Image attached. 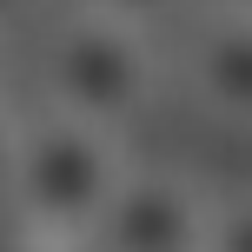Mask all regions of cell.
Returning a JSON list of instances; mask_svg holds the SVG:
<instances>
[{"mask_svg":"<svg viewBox=\"0 0 252 252\" xmlns=\"http://www.w3.org/2000/svg\"><path fill=\"white\" fill-rule=\"evenodd\" d=\"M120 186V153L87 120H40L13 139V179L7 192L20 213L47 232H93L106 192Z\"/></svg>","mask_w":252,"mask_h":252,"instance_id":"6da1fadb","label":"cell"},{"mask_svg":"<svg viewBox=\"0 0 252 252\" xmlns=\"http://www.w3.org/2000/svg\"><path fill=\"white\" fill-rule=\"evenodd\" d=\"M146 47L133 40V27L120 20H73L47 53V87L60 100L66 120H87L100 133H113L120 120H133L146 106Z\"/></svg>","mask_w":252,"mask_h":252,"instance_id":"7a4b0ae2","label":"cell"},{"mask_svg":"<svg viewBox=\"0 0 252 252\" xmlns=\"http://www.w3.org/2000/svg\"><path fill=\"white\" fill-rule=\"evenodd\" d=\"M93 239L106 252H199L206 206L166 173H120V186L93 219Z\"/></svg>","mask_w":252,"mask_h":252,"instance_id":"3957f363","label":"cell"},{"mask_svg":"<svg viewBox=\"0 0 252 252\" xmlns=\"http://www.w3.org/2000/svg\"><path fill=\"white\" fill-rule=\"evenodd\" d=\"M192 66H199L206 106L252 126V20H246V13L219 20L213 33L199 40V60H192Z\"/></svg>","mask_w":252,"mask_h":252,"instance_id":"277c9868","label":"cell"},{"mask_svg":"<svg viewBox=\"0 0 252 252\" xmlns=\"http://www.w3.org/2000/svg\"><path fill=\"white\" fill-rule=\"evenodd\" d=\"M199 252H252V199H226L219 213H206Z\"/></svg>","mask_w":252,"mask_h":252,"instance_id":"5b68a950","label":"cell"},{"mask_svg":"<svg viewBox=\"0 0 252 252\" xmlns=\"http://www.w3.org/2000/svg\"><path fill=\"white\" fill-rule=\"evenodd\" d=\"M166 0H93V13L100 20H120V27H133V20H153Z\"/></svg>","mask_w":252,"mask_h":252,"instance_id":"8992f818","label":"cell"},{"mask_svg":"<svg viewBox=\"0 0 252 252\" xmlns=\"http://www.w3.org/2000/svg\"><path fill=\"white\" fill-rule=\"evenodd\" d=\"M13 139H20V133L0 120V192H7V179H13Z\"/></svg>","mask_w":252,"mask_h":252,"instance_id":"52a82bcc","label":"cell"},{"mask_svg":"<svg viewBox=\"0 0 252 252\" xmlns=\"http://www.w3.org/2000/svg\"><path fill=\"white\" fill-rule=\"evenodd\" d=\"M20 7H27V0H0V27H7V20H13Z\"/></svg>","mask_w":252,"mask_h":252,"instance_id":"ba28073f","label":"cell"},{"mask_svg":"<svg viewBox=\"0 0 252 252\" xmlns=\"http://www.w3.org/2000/svg\"><path fill=\"white\" fill-rule=\"evenodd\" d=\"M232 7H239V13H246V20H252V0H232Z\"/></svg>","mask_w":252,"mask_h":252,"instance_id":"9c48e42d","label":"cell"}]
</instances>
